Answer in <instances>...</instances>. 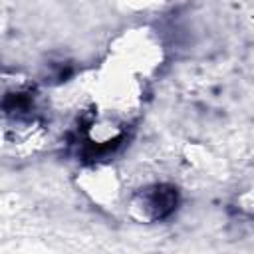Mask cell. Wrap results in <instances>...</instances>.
I'll list each match as a JSON object with an SVG mask.
<instances>
[{"label":"cell","mask_w":254,"mask_h":254,"mask_svg":"<svg viewBox=\"0 0 254 254\" xmlns=\"http://www.w3.org/2000/svg\"><path fill=\"white\" fill-rule=\"evenodd\" d=\"M179 192L171 185H153L145 189L133 202L135 210L145 220H163L177 210Z\"/></svg>","instance_id":"1"}]
</instances>
